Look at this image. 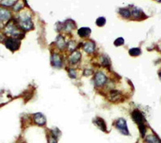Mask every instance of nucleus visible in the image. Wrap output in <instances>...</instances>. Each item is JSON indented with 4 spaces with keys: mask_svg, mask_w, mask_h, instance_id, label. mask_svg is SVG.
Masks as SVG:
<instances>
[{
    "mask_svg": "<svg viewBox=\"0 0 161 143\" xmlns=\"http://www.w3.org/2000/svg\"><path fill=\"white\" fill-rule=\"evenodd\" d=\"M23 7V5L22 4H20V3H16V5L15 6V7H14V10L15 11H20V9H22Z\"/></svg>",
    "mask_w": 161,
    "mask_h": 143,
    "instance_id": "obj_25",
    "label": "nucleus"
},
{
    "mask_svg": "<svg viewBox=\"0 0 161 143\" xmlns=\"http://www.w3.org/2000/svg\"><path fill=\"white\" fill-rule=\"evenodd\" d=\"M69 75H70V76L71 77V78H76V72H75V71L73 69H70L69 70Z\"/></svg>",
    "mask_w": 161,
    "mask_h": 143,
    "instance_id": "obj_24",
    "label": "nucleus"
},
{
    "mask_svg": "<svg viewBox=\"0 0 161 143\" xmlns=\"http://www.w3.org/2000/svg\"><path fill=\"white\" fill-rule=\"evenodd\" d=\"M145 140L147 143H160L159 139L156 135H148Z\"/></svg>",
    "mask_w": 161,
    "mask_h": 143,
    "instance_id": "obj_14",
    "label": "nucleus"
},
{
    "mask_svg": "<svg viewBox=\"0 0 161 143\" xmlns=\"http://www.w3.org/2000/svg\"><path fill=\"white\" fill-rule=\"evenodd\" d=\"M80 56H81V55H80L79 51H74V52H73L70 57V61L71 62V64H73V65L77 64V63L80 61Z\"/></svg>",
    "mask_w": 161,
    "mask_h": 143,
    "instance_id": "obj_11",
    "label": "nucleus"
},
{
    "mask_svg": "<svg viewBox=\"0 0 161 143\" xmlns=\"http://www.w3.org/2000/svg\"><path fill=\"white\" fill-rule=\"evenodd\" d=\"M14 1H10V0H5L3 2H2V4L4 5V6H7V7H9V6H12L14 4Z\"/></svg>",
    "mask_w": 161,
    "mask_h": 143,
    "instance_id": "obj_23",
    "label": "nucleus"
},
{
    "mask_svg": "<svg viewBox=\"0 0 161 143\" xmlns=\"http://www.w3.org/2000/svg\"><path fill=\"white\" fill-rule=\"evenodd\" d=\"M124 44V40L123 38L120 37V38H118L116 40L114 41V44L116 46V47H119V46H121V45H123Z\"/></svg>",
    "mask_w": 161,
    "mask_h": 143,
    "instance_id": "obj_22",
    "label": "nucleus"
},
{
    "mask_svg": "<svg viewBox=\"0 0 161 143\" xmlns=\"http://www.w3.org/2000/svg\"><path fill=\"white\" fill-rule=\"evenodd\" d=\"M119 14L123 16V18L126 19L130 18L131 15V11L128 9H126V8H121V9H119Z\"/></svg>",
    "mask_w": 161,
    "mask_h": 143,
    "instance_id": "obj_15",
    "label": "nucleus"
},
{
    "mask_svg": "<svg viewBox=\"0 0 161 143\" xmlns=\"http://www.w3.org/2000/svg\"><path fill=\"white\" fill-rule=\"evenodd\" d=\"M94 122L102 131H103V132H106V125L105 121H104L102 118L97 117L96 119H94Z\"/></svg>",
    "mask_w": 161,
    "mask_h": 143,
    "instance_id": "obj_9",
    "label": "nucleus"
},
{
    "mask_svg": "<svg viewBox=\"0 0 161 143\" xmlns=\"http://www.w3.org/2000/svg\"><path fill=\"white\" fill-rule=\"evenodd\" d=\"M129 54L132 56H138L141 54V50L138 47H134V48H131L129 51Z\"/></svg>",
    "mask_w": 161,
    "mask_h": 143,
    "instance_id": "obj_17",
    "label": "nucleus"
},
{
    "mask_svg": "<svg viewBox=\"0 0 161 143\" xmlns=\"http://www.w3.org/2000/svg\"><path fill=\"white\" fill-rule=\"evenodd\" d=\"M11 18V13L6 8H2L0 7V21L3 22V21L8 20Z\"/></svg>",
    "mask_w": 161,
    "mask_h": 143,
    "instance_id": "obj_8",
    "label": "nucleus"
},
{
    "mask_svg": "<svg viewBox=\"0 0 161 143\" xmlns=\"http://www.w3.org/2000/svg\"><path fill=\"white\" fill-rule=\"evenodd\" d=\"M19 24H20V27L22 29L26 30V31L32 29V27H33V23L31 22V18H29V16H27V15H22L21 16V18L19 21Z\"/></svg>",
    "mask_w": 161,
    "mask_h": 143,
    "instance_id": "obj_3",
    "label": "nucleus"
},
{
    "mask_svg": "<svg viewBox=\"0 0 161 143\" xmlns=\"http://www.w3.org/2000/svg\"><path fill=\"white\" fill-rule=\"evenodd\" d=\"M115 126L121 133L124 135H129V130H128L127 121L124 118H119L115 122Z\"/></svg>",
    "mask_w": 161,
    "mask_h": 143,
    "instance_id": "obj_5",
    "label": "nucleus"
},
{
    "mask_svg": "<svg viewBox=\"0 0 161 143\" xmlns=\"http://www.w3.org/2000/svg\"><path fill=\"white\" fill-rule=\"evenodd\" d=\"M33 119L36 125H40V126L41 125H45L46 124V121H47L45 116L43 113H37L34 114Z\"/></svg>",
    "mask_w": 161,
    "mask_h": 143,
    "instance_id": "obj_7",
    "label": "nucleus"
},
{
    "mask_svg": "<svg viewBox=\"0 0 161 143\" xmlns=\"http://www.w3.org/2000/svg\"><path fill=\"white\" fill-rule=\"evenodd\" d=\"M57 140H58V138L50 133L48 139V143H57Z\"/></svg>",
    "mask_w": 161,
    "mask_h": 143,
    "instance_id": "obj_21",
    "label": "nucleus"
},
{
    "mask_svg": "<svg viewBox=\"0 0 161 143\" xmlns=\"http://www.w3.org/2000/svg\"><path fill=\"white\" fill-rule=\"evenodd\" d=\"M77 33H78L79 36L84 38V37H87V36H90V33H91V30L89 27H81L78 30Z\"/></svg>",
    "mask_w": 161,
    "mask_h": 143,
    "instance_id": "obj_12",
    "label": "nucleus"
},
{
    "mask_svg": "<svg viewBox=\"0 0 161 143\" xmlns=\"http://www.w3.org/2000/svg\"><path fill=\"white\" fill-rule=\"evenodd\" d=\"M94 82L97 86H102L106 82V76H105V74L102 72H97L95 75V78H94Z\"/></svg>",
    "mask_w": 161,
    "mask_h": 143,
    "instance_id": "obj_6",
    "label": "nucleus"
},
{
    "mask_svg": "<svg viewBox=\"0 0 161 143\" xmlns=\"http://www.w3.org/2000/svg\"><path fill=\"white\" fill-rule=\"evenodd\" d=\"M106 20L104 17H100L96 20V24L98 27H103L106 24Z\"/></svg>",
    "mask_w": 161,
    "mask_h": 143,
    "instance_id": "obj_20",
    "label": "nucleus"
},
{
    "mask_svg": "<svg viewBox=\"0 0 161 143\" xmlns=\"http://www.w3.org/2000/svg\"><path fill=\"white\" fill-rule=\"evenodd\" d=\"M94 49H95V44L92 41H89V42L85 43V45H84V50H85V51L88 52V53L94 52Z\"/></svg>",
    "mask_w": 161,
    "mask_h": 143,
    "instance_id": "obj_13",
    "label": "nucleus"
},
{
    "mask_svg": "<svg viewBox=\"0 0 161 143\" xmlns=\"http://www.w3.org/2000/svg\"><path fill=\"white\" fill-rule=\"evenodd\" d=\"M131 14H132V16H134L135 18L140 19L141 16L143 15V12H142V11H141V10H139V8H136V7H134Z\"/></svg>",
    "mask_w": 161,
    "mask_h": 143,
    "instance_id": "obj_18",
    "label": "nucleus"
},
{
    "mask_svg": "<svg viewBox=\"0 0 161 143\" xmlns=\"http://www.w3.org/2000/svg\"><path fill=\"white\" fill-rule=\"evenodd\" d=\"M110 97H112L111 100L113 101H118L120 98V93L117 90H112V92H110Z\"/></svg>",
    "mask_w": 161,
    "mask_h": 143,
    "instance_id": "obj_16",
    "label": "nucleus"
},
{
    "mask_svg": "<svg viewBox=\"0 0 161 143\" xmlns=\"http://www.w3.org/2000/svg\"><path fill=\"white\" fill-rule=\"evenodd\" d=\"M52 65L54 67L56 68H60L62 66V61L60 56H59L58 54H53L52 56Z\"/></svg>",
    "mask_w": 161,
    "mask_h": 143,
    "instance_id": "obj_10",
    "label": "nucleus"
},
{
    "mask_svg": "<svg viewBox=\"0 0 161 143\" xmlns=\"http://www.w3.org/2000/svg\"><path fill=\"white\" fill-rule=\"evenodd\" d=\"M56 45H57V46H58L60 48H61V49H62L63 47H65V40H63V38L61 37V36H58V37H57V40H56Z\"/></svg>",
    "mask_w": 161,
    "mask_h": 143,
    "instance_id": "obj_19",
    "label": "nucleus"
},
{
    "mask_svg": "<svg viewBox=\"0 0 161 143\" xmlns=\"http://www.w3.org/2000/svg\"><path fill=\"white\" fill-rule=\"evenodd\" d=\"M132 118H133L134 122L136 123L137 125H138V126H139L141 135L143 137H144L146 133V126L145 124H144V118H143V114L141 113L140 111L135 110L132 113Z\"/></svg>",
    "mask_w": 161,
    "mask_h": 143,
    "instance_id": "obj_1",
    "label": "nucleus"
},
{
    "mask_svg": "<svg viewBox=\"0 0 161 143\" xmlns=\"http://www.w3.org/2000/svg\"><path fill=\"white\" fill-rule=\"evenodd\" d=\"M5 46L11 51H15L20 48V41L19 39L16 38H8L5 41Z\"/></svg>",
    "mask_w": 161,
    "mask_h": 143,
    "instance_id": "obj_4",
    "label": "nucleus"
},
{
    "mask_svg": "<svg viewBox=\"0 0 161 143\" xmlns=\"http://www.w3.org/2000/svg\"><path fill=\"white\" fill-rule=\"evenodd\" d=\"M4 31L6 34H8V35H11V36L16 37V39H19L20 37H22L23 36L22 32L18 29V27L15 24L14 22L9 23L5 27Z\"/></svg>",
    "mask_w": 161,
    "mask_h": 143,
    "instance_id": "obj_2",
    "label": "nucleus"
}]
</instances>
